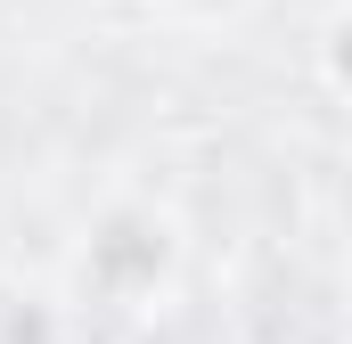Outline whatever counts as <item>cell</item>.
Listing matches in <instances>:
<instances>
[{
    "label": "cell",
    "mask_w": 352,
    "mask_h": 344,
    "mask_svg": "<svg viewBox=\"0 0 352 344\" xmlns=\"http://www.w3.org/2000/svg\"><path fill=\"white\" fill-rule=\"evenodd\" d=\"M164 270H173V230L156 213H107L90 255H82V279L98 295H115V303H140Z\"/></svg>",
    "instance_id": "6da1fadb"
},
{
    "label": "cell",
    "mask_w": 352,
    "mask_h": 344,
    "mask_svg": "<svg viewBox=\"0 0 352 344\" xmlns=\"http://www.w3.org/2000/svg\"><path fill=\"white\" fill-rule=\"evenodd\" d=\"M197 8H230V0H197Z\"/></svg>",
    "instance_id": "7a4b0ae2"
}]
</instances>
